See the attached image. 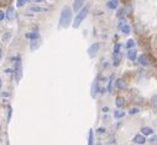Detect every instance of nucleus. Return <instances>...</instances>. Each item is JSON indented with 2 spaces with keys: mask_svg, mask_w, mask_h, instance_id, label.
Here are the masks:
<instances>
[{
  "mask_svg": "<svg viewBox=\"0 0 157 145\" xmlns=\"http://www.w3.org/2000/svg\"><path fill=\"white\" fill-rule=\"evenodd\" d=\"M88 145H94V138H93V130H89V138H88Z\"/></svg>",
  "mask_w": 157,
  "mask_h": 145,
  "instance_id": "5701e85b",
  "label": "nucleus"
},
{
  "mask_svg": "<svg viewBox=\"0 0 157 145\" xmlns=\"http://www.w3.org/2000/svg\"><path fill=\"white\" fill-rule=\"evenodd\" d=\"M88 12H89V6H85V8H83L82 10H79V12L77 14L76 19H74V22H73V27L74 29H78V27L80 26V24L84 21V19L87 17Z\"/></svg>",
  "mask_w": 157,
  "mask_h": 145,
  "instance_id": "f03ea898",
  "label": "nucleus"
},
{
  "mask_svg": "<svg viewBox=\"0 0 157 145\" xmlns=\"http://www.w3.org/2000/svg\"><path fill=\"white\" fill-rule=\"evenodd\" d=\"M1 85H3V81H1V78H0V89H1Z\"/></svg>",
  "mask_w": 157,
  "mask_h": 145,
  "instance_id": "e433bc0d",
  "label": "nucleus"
},
{
  "mask_svg": "<svg viewBox=\"0 0 157 145\" xmlns=\"http://www.w3.org/2000/svg\"><path fill=\"white\" fill-rule=\"evenodd\" d=\"M115 85H116V87L120 89V90H125L127 87V84H126V81L124 79H118L116 81H115Z\"/></svg>",
  "mask_w": 157,
  "mask_h": 145,
  "instance_id": "9b49d317",
  "label": "nucleus"
},
{
  "mask_svg": "<svg viewBox=\"0 0 157 145\" xmlns=\"http://www.w3.org/2000/svg\"><path fill=\"white\" fill-rule=\"evenodd\" d=\"M132 141L135 143V144H139V145H144L145 143H146V138H145V135L144 134H137V135H135L134 136V139H132Z\"/></svg>",
  "mask_w": 157,
  "mask_h": 145,
  "instance_id": "423d86ee",
  "label": "nucleus"
},
{
  "mask_svg": "<svg viewBox=\"0 0 157 145\" xmlns=\"http://www.w3.org/2000/svg\"><path fill=\"white\" fill-rule=\"evenodd\" d=\"M4 19H5V12L3 10H0V21H3Z\"/></svg>",
  "mask_w": 157,
  "mask_h": 145,
  "instance_id": "7c9ffc66",
  "label": "nucleus"
},
{
  "mask_svg": "<svg viewBox=\"0 0 157 145\" xmlns=\"http://www.w3.org/2000/svg\"><path fill=\"white\" fill-rule=\"evenodd\" d=\"M10 38H11V32H5L3 34V37H1V41L4 43H6V42H9V41H10Z\"/></svg>",
  "mask_w": 157,
  "mask_h": 145,
  "instance_id": "412c9836",
  "label": "nucleus"
},
{
  "mask_svg": "<svg viewBox=\"0 0 157 145\" xmlns=\"http://www.w3.org/2000/svg\"><path fill=\"white\" fill-rule=\"evenodd\" d=\"M29 10L32 11V12H47V11H48V9H47V8H42V6H38V5L30 6Z\"/></svg>",
  "mask_w": 157,
  "mask_h": 145,
  "instance_id": "9d476101",
  "label": "nucleus"
},
{
  "mask_svg": "<svg viewBox=\"0 0 157 145\" xmlns=\"http://www.w3.org/2000/svg\"><path fill=\"white\" fill-rule=\"evenodd\" d=\"M122 117H125V112L124 111H120V109H118V111L114 112V118L120 119V118H122Z\"/></svg>",
  "mask_w": 157,
  "mask_h": 145,
  "instance_id": "aec40b11",
  "label": "nucleus"
},
{
  "mask_svg": "<svg viewBox=\"0 0 157 145\" xmlns=\"http://www.w3.org/2000/svg\"><path fill=\"white\" fill-rule=\"evenodd\" d=\"M98 91H99V87H98V81L95 80L94 81V84H93V86H92V97H95L97 96V94H98Z\"/></svg>",
  "mask_w": 157,
  "mask_h": 145,
  "instance_id": "a211bd4d",
  "label": "nucleus"
},
{
  "mask_svg": "<svg viewBox=\"0 0 157 145\" xmlns=\"http://www.w3.org/2000/svg\"><path fill=\"white\" fill-rule=\"evenodd\" d=\"M113 84H114V75L110 78V81H109V85H108V91L109 92L113 91Z\"/></svg>",
  "mask_w": 157,
  "mask_h": 145,
  "instance_id": "a878e982",
  "label": "nucleus"
},
{
  "mask_svg": "<svg viewBox=\"0 0 157 145\" xmlns=\"http://www.w3.org/2000/svg\"><path fill=\"white\" fill-rule=\"evenodd\" d=\"M137 60L142 66H147L150 64V59H148V57L146 56V54H140V56L137 57Z\"/></svg>",
  "mask_w": 157,
  "mask_h": 145,
  "instance_id": "1a4fd4ad",
  "label": "nucleus"
},
{
  "mask_svg": "<svg viewBox=\"0 0 157 145\" xmlns=\"http://www.w3.org/2000/svg\"><path fill=\"white\" fill-rule=\"evenodd\" d=\"M106 5H108V8H109V9L115 10V9H118L119 1H118V0H109V1L106 3Z\"/></svg>",
  "mask_w": 157,
  "mask_h": 145,
  "instance_id": "dca6fc26",
  "label": "nucleus"
},
{
  "mask_svg": "<svg viewBox=\"0 0 157 145\" xmlns=\"http://www.w3.org/2000/svg\"><path fill=\"white\" fill-rule=\"evenodd\" d=\"M103 112H104V113H108V112H109V108H108V107H103Z\"/></svg>",
  "mask_w": 157,
  "mask_h": 145,
  "instance_id": "72a5a7b5",
  "label": "nucleus"
},
{
  "mask_svg": "<svg viewBox=\"0 0 157 145\" xmlns=\"http://www.w3.org/2000/svg\"><path fill=\"white\" fill-rule=\"evenodd\" d=\"M5 17H6V20H9V21L14 20V17H15V9H14L12 6H9V8L6 9V11H5Z\"/></svg>",
  "mask_w": 157,
  "mask_h": 145,
  "instance_id": "6e6552de",
  "label": "nucleus"
},
{
  "mask_svg": "<svg viewBox=\"0 0 157 145\" xmlns=\"http://www.w3.org/2000/svg\"><path fill=\"white\" fill-rule=\"evenodd\" d=\"M115 105H116L118 108H122L125 106V99L121 97V96H118L116 100H115Z\"/></svg>",
  "mask_w": 157,
  "mask_h": 145,
  "instance_id": "2eb2a0df",
  "label": "nucleus"
},
{
  "mask_svg": "<svg viewBox=\"0 0 157 145\" xmlns=\"http://www.w3.org/2000/svg\"><path fill=\"white\" fill-rule=\"evenodd\" d=\"M72 10L69 6H64L59 16V29H67L72 22Z\"/></svg>",
  "mask_w": 157,
  "mask_h": 145,
  "instance_id": "f257e3e1",
  "label": "nucleus"
},
{
  "mask_svg": "<svg viewBox=\"0 0 157 145\" xmlns=\"http://www.w3.org/2000/svg\"><path fill=\"white\" fill-rule=\"evenodd\" d=\"M150 144L151 145H157V134H155V135H152L151 138H150Z\"/></svg>",
  "mask_w": 157,
  "mask_h": 145,
  "instance_id": "393cba45",
  "label": "nucleus"
},
{
  "mask_svg": "<svg viewBox=\"0 0 157 145\" xmlns=\"http://www.w3.org/2000/svg\"><path fill=\"white\" fill-rule=\"evenodd\" d=\"M27 1H29V0H16V6L17 8H22Z\"/></svg>",
  "mask_w": 157,
  "mask_h": 145,
  "instance_id": "bb28decb",
  "label": "nucleus"
},
{
  "mask_svg": "<svg viewBox=\"0 0 157 145\" xmlns=\"http://www.w3.org/2000/svg\"><path fill=\"white\" fill-rule=\"evenodd\" d=\"M11 112H12L11 107H10V106H8V113H9V116H8V121L10 119V117H11Z\"/></svg>",
  "mask_w": 157,
  "mask_h": 145,
  "instance_id": "2f4dec72",
  "label": "nucleus"
},
{
  "mask_svg": "<svg viewBox=\"0 0 157 145\" xmlns=\"http://www.w3.org/2000/svg\"><path fill=\"white\" fill-rule=\"evenodd\" d=\"M84 3H85V0H74L73 1V11H79V10H82L83 9V5H84Z\"/></svg>",
  "mask_w": 157,
  "mask_h": 145,
  "instance_id": "0eeeda50",
  "label": "nucleus"
},
{
  "mask_svg": "<svg viewBox=\"0 0 157 145\" xmlns=\"http://www.w3.org/2000/svg\"><path fill=\"white\" fill-rule=\"evenodd\" d=\"M99 48H100V43H93L89 48H88V56L90 58H95L98 52H99Z\"/></svg>",
  "mask_w": 157,
  "mask_h": 145,
  "instance_id": "20e7f679",
  "label": "nucleus"
},
{
  "mask_svg": "<svg viewBox=\"0 0 157 145\" xmlns=\"http://www.w3.org/2000/svg\"><path fill=\"white\" fill-rule=\"evenodd\" d=\"M151 105L153 107V109H156L157 111V95H153L151 97Z\"/></svg>",
  "mask_w": 157,
  "mask_h": 145,
  "instance_id": "4be33fe9",
  "label": "nucleus"
},
{
  "mask_svg": "<svg viewBox=\"0 0 157 145\" xmlns=\"http://www.w3.org/2000/svg\"><path fill=\"white\" fill-rule=\"evenodd\" d=\"M14 74H15V80L16 81L21 80V78H22V61H21V59H20V57H17V59H16Z\"/></svg>",
  "mask_w": 157,
  "mask_h": 145,
  "instance_id": "7ed1b4c3",
  "label": "nucleus"
},
{
  "mask_svg": "<svg viewBox=\"0 0 157 145\" xmlns=\"http://www.w3.org/2000/svg\"><path fill=\"white\" fill-rule=\"evenodd\" d=\"M97 132H98L99 134H101V133H104V132H105V128H98V130H97Z\"/></svg>",
  "mask_w": 157,
  "mask_h": 145,
  "instance_id": "473e14b6",
  "label": "nucleus"
},
{
  "mask_svg": "<svg viewBox=\"0 0 157 145\" xmlns=\"http://www.w3.org/2000/svg\"><path fill=\"white\" fill-rule=\"evenodd\" d=\"M120 49H121V44L120 43H116V44L114 46V54L120 53Z\"/></svg>",
  "mask_w": 157,
  "mask_h": 145,
  "instance_id": "cd10ccee",
  "label": "nucleus"
},
{
  "mask_svg": "<svg viewBox=\"0 0 157 145\" xmlns=\"http://www.w3.org/2000/svg\"><path fill=\"white\" fill-rule=\"evenodd\" d=\"M141 133L144 135H151L153 133V129L151 127H142L141 128Z\"/></svg>",
  "mask_w": 157,
  "mask_h": 145,
  "instance_id": "6ab92c4d",
  "label": "nucleus"
},
{
  "mask_svg": "<svg viewBox=\"0 0 157 145\" xmlns=\"http://www.w3.org/2000/svg\"><path fill=\"white\" fill-rule=\"evenodd\" d=\"M40 46H41V41H40V38H38V39H32V41H31V43H30V49H31V51H36Z\"/></svg>",
  "mask_w": 157,
  "mask_h": 145,
  "instance_id": "4468645a",
  "label": "nucleus"
},
{
  "mask_svg": "<svg viewBox=\"0 0 157 145\" xmlns=\"http://www.w3.org/2000/svg\"><path fill=\"white\" fill-rule=\"evenodd\" d=\"M139 112H140V109L137 107H132V108L129 109V113H130V114H136V113H139Z\"/></svg>",
  "mask_w": 157,
  "mask_h": 145,
  "instance_id": "c85d7f7f",
  "label": "nucleus"
},
{
  "mask_svg": "<svg viewBox=\"0 0 157 145\" xmlns=\"http://www.w3.org/2000/svg\"><path fill=\"white\" fill-rule=\"evenodd\" d=\"M113 61H114V65L115 66H118L120 64V61H121V54L118 53V54H113Z\"/></svg>",
  "mask_w": 157,
  "mask_h": 145,
  "instance_id": "f3484780",
  "label": "nucleus"
},
{
  "mask_svg": "<svg viewBox=\"0 0 157 145\" xmlns=\"http://www.w3.org/2000/svg\"><path fill=\"white\" fill-rule=\"evenodd\" d=\"M25 37L26 38H29V39H38L40 38V33L37 31H33V32H29V33H26L25 34Z\"/></svg>",
  "mask_w": 157,
  "mask_h": 145,
  "instance_id": "ddd939ff",
  "label": "nucleus"
},
{
  "mask_svg": "<svg viewBox=\"0 0 157 145\" xmlns=\"http://www.w3.org/2000/svg\"><path fill=\"white\" fill-rule=\"evenodd\" d=\"M3 96H4V97H9V96H10V92H4Z\"/></svg>",
  "mask_w": 157,
  "mask_h": 145,
  "instance_id": "f704fd0d",
  "label": "nucleus"
},
{
  "mask_svg": "<svg viewBox=\"0 0 157 145\" xmlns=\"http://www.w3.org/2000/svg\"><path fill=\"white\" fill-rule=\"evenodd\" d=\"M1 1H5V0H1Z\"/></svg>",
  "mask_w": 157,
  "mask_h": 145,
  "instance_id": "4c0bfd02",
  "label": "nucleus"
},
{
  "mask_svg": "<svg viewBox=\"0 0 157 145\" xmlns=\"http://www.w3.org/2000/svg\"><path fill=\"white\" fill-rule=\"evenodd\" d=\"M127 58H129V60L134 61L136 58H137V52H136V51L134 49V48L129 49V51H127Z\"/></svg>",
  "mask_w": 157,
  "mask_h": 145,
  "instance_id": "f8f14e48",
  "label": "nucleus"
},
{
  "mask_svg": "<svg viewBox=\"0 0 157 145\" xmlns=\"http://www.w3.org/2000/svg\"><path fill=\"white\" fill-rule=\"evenodd\" d=\"M135 47V41L134 39H127V42H126V48L127 49H131V48Z\"/></svg>",
  "mask_w": 157,
  "mask_h": 145,
  "instance_id": "b1692460",
  "label": "nucleus"
},
{
  "mask_svg": "<svg viewBox=\"0 0 157 145\" xmlns=\"http://www.w3.org/2000/svg\"><path fill=\"white\" fill-rule=\"evenodd\" d=\"M31 3H33V4H45L47 1L46 0H31Z\"/></svg>",
  "mask_w": 157,
  "mask_h": 145,
  "instance_id": "c756f323",
  "label": "nucleus"
},
{
  "mask_svg": "<svg viewBox=\"0 0 157 145\" xmlns=\"http://www.w3.org/2000/svg\"><path fill=\"white\" fill-rule=\"evenodd\" d=\"M119 29L121 30V32L124 33V34H129V33H130V31H131L130 25H127V24L125 22L124 19L120 20V22H119Z\"/></svg>",
  "mask_w": 157,
  "mask_h": 145,
  "instance_id": "39448f33",
  "label": "nucleus"
},
{
  "mask_svg": "<svg viewBox=\"0 0 157 145\" xmlns=\"http://www.w3.org/2000/svg\"><path fill=\"white\" fill-rule=\"evenodd\" d=\"M3 57V51H1V48H0V58Z\"/></svg>",
  "mask_w": 157,
  "mask_h": 145,
  "instance_id": "c9c22d12",
  "label": "nucleus"
}]
</instances>
